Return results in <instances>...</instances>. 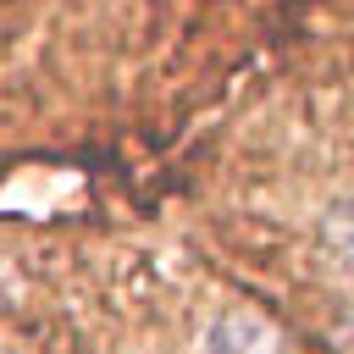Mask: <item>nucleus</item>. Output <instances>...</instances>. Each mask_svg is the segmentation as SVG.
Returning a JSON list of instances; mask_svg holds the SVG:
<instances>
[{"label": "nucleus", "mask_w": 354, "mask_h": 354, "mask_svg": "<svg viewBox=\"0 0 354 354\" xmlns=\"http://www.w3.org/2000/svg\"><path fill=\"white\" fill-rule=\"evenodd\" d=\"M205 354H299L293 337L260 310H227L205 332Z\"/></svg>", "instance_id": "f257e3e1"}, {"label": "nucleus", "mask_w": 354, "mask_h": 354, "mask_svg": "<svg viewBox=\"0 0 354 354\" xmlns=\"http://www.w3.org/2000/svg\"><path fill=\"white\" fill-rule=\"evenodd\" d=\"M321 243H326V254L354 277V199H343V205H332V210L321 216Z\"/></svg>", "instance_id": "f03ea898"}, {"label": "nucleus", "mask_w": 354, "mask_h": 354, "mask_svg": "<svg viewBox=\"0 0 354 354\" xmlns=\"http://www.w3.org/2000/svg\"><path fill=\"white\" fill-rule=\"evenodd\" d=\"M332 348H337V354H354V310H343V315L332 321Z\"/></svg>", "instance_id": "7ed1b4c3"}]
</instances>
